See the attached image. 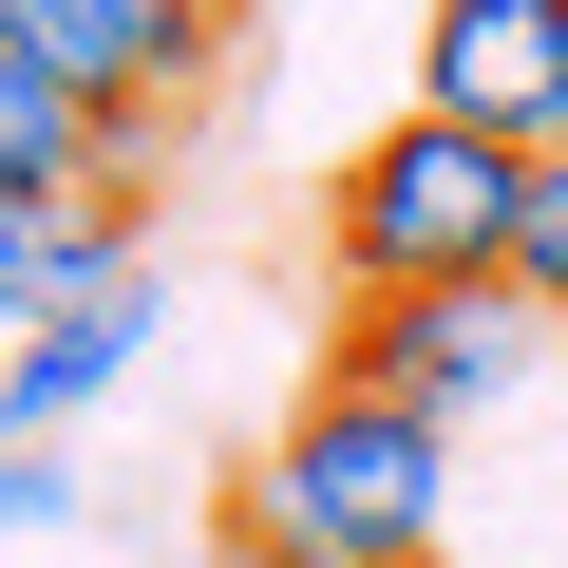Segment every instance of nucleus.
I'll return each mask as SVG.
<instances>
[{
  "instance_id": "obj_9",
  "label": "nucleus",
  "mask_w": 568,
  "mask_h": 568,
  "mask_svg": "<svg viewBox=\"0 0 568 568\" xmlns=\"http://www.w3.org/2000/svg\"><path fill=\"white\" fill-rule=\"evenodd\" d=\"M0 530H77V455L58 436H0Z\"/></svg>"
},
{
  "instance_id": "obj_1",
  "label": "nucleus",
  "mask_w": 568,
  "mask_h": 568,
  "mask_svg": "<svg viewBox=\"0 0 568 568\" xmlns=\"http://www.w3.org/2000/svg\"><path fill=\"white\" fill-rule=\"evenodd\" d=\"M436 511H455V436L417 398H361V379H323L304 417L246 455V493H227V530L265 568H417Z\"/></svg>"
},
{
  "instance_id": "obj_4",
  "label": "nucleus",
  "mask_w": 568,
  "mask_h": 568,
  "mask_svg": "<svg viewBox=\"0 0 568 568\" xmlns=\"http://www.w3.org/2000/svg\"><path fill=\"white\" fill-rule=\"evenodd\" d=\"M417 114L568 152V0H436L417 20Z\"/></svg>"
},
{
  "instance_id": "obj_10",
  "label": "nucleus",
  "mask_w": 568,
  "mask_h": 568,
  "mask_svg": "<svg viewBox=\"0 0 568 568\" xmlns=\"http://www.w3.org/2000/svg\"><path fill=\"white\" fill-rule=\"evenodd\" d=\"M171 20H190V39H227V20H246V0H171Z\"/></svg>"
},
{
  "instance_id": "obj_8",
  "label": "nucleus",
  "mask_w": 568,
  "mask_h": 568,
  "mask_svg": "<svg viewBox=\"0 0 568 568\" xmlns=\"http://www.w3.org/2000/svg\"><path fill=\"white\" fill-rule=\"evenodd\" d=\"M493 284L568 342V152H530V171H511V265H493Z\"/></svg>"
},
{
  "instance_id": "obj_2",
  "label": "nucleus",
  "mask_w": 568,
  "mask_h": 568,
  "mask_svg": "<svg viewBox=\"0 0 568 568\" xmlns=\"http://www.w3.org/2000/svg\"><path fill=\"white\" fill-rule=\"evenodd\" d=\"M511 133H455V114H398L342 152L323 190V265H342V304H436V284H493L511 265Z\"/></svg>"
},
{
  "instance_id": "obj_12",
  "label": "nucleus",
  "mask_w": 568,
  "mask_h": 568,
  "mask_svg": "<svg viewBox=\"0 0 568 568\" xmlns=\"http://www.w3.org/2000/svg\"><path fill=\"white\" fill-rule=\"evenodd\" d=\"M417 568H455V549H417Z\"/></svg>"
},
{
  "instance_id": "obj_5",
  "label": "nucleus",
  "mask_w": 568,
  "mask_h": 568,
  "mask_svg": "<svg viewBox=\"0 0 568 568\" xmlns=\"http://www.w3.org/2000/svg\"><path fill=\"white\" fill-rule=\"evenodd\" d=\"M0 58H39L77 114H152V133H171V95H190L227 39H190L171 0H0Z\"/></svg>"
},
{
  "instance_id": "obj_6",
  "label": "nucleus",
  "mask_w": 568,
  "mask_h": 568,
  "mask_svg": "<svg viewBox=\"0 0 568 568\" xmlns=\"http://www.w3.org/2000/svg\"><path fill=\"white\" fill-rule=\"evenodd\" d=\"M114 284H152L133 209H95V190H39V209H0V342H20V323H77V304H114Z\"/></svg>"
},
{
  "instance_id": "obj_3",
  "label": "nucleus",
  "mask_w": 568,
  "mask_h": 568,
  "mask_svg": "<svg viewBox=\"0 0 568 568\" xmlns=\"http://www.w3.org/2000/svg\"><path fill=\"white\" fill-rule=\"evenodd\" d=\"M549 361V323L511 304V284H436V304H342V342H323V379H361V398H417L436 436H474L511 379Z\"/></svg>"
},
{
  "instance_id": "obj_7",
  "label": "nucleus",
  "mask_w": 568,
  "mask_h": 568,
  "mask_svg": "<svg viewBox=\"0 0 568 568\" xmlns=\"http://www.w3.org/2000/svg\"><path fill=\"white\" fill-rule=\"evenodd\" d=\"M133 361H152V284H114V304H77V323H20V342H0V436L95 417Z\"/></svg>"
},
{
  "instance_id": "obj_11",
  "label": "nucleus",
  "mask_w": 568,
  "mask_h": 568,
  "mask_svg": "<svg viewBox=\"0 0 568 568\" xmlns=\"http://www.w3.org/2000/svg\"><path fill=\"white\" fill-rule=\"evenodd\" d=\"M209 568H265V549H246V530H209Z\"/></svg>"
}]
</instances>
